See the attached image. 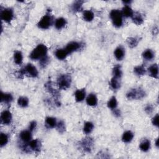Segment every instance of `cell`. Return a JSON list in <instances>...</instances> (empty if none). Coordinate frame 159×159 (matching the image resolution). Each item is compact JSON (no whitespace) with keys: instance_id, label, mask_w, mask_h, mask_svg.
<instances>
[{"instance_id":"1","label":"cell","mask_w":159,"mask_h":159,"mask_svg":"<svg viewBox=\"0 0 159 159\" xmlns=\"http://www.w3.org/2000/svg\"><path fill=\"white\" fill-rule=\"evenodd\" d=\"M47 48L44 44H39L30 54V58L32 60H39L47 55Z\"/></svg>"},{"instance_id":"2","label":"cell","mask_w":159,"mask_h":159,"mask_svg":"<svg viewBox=\"0 0 159 159\" xmlns=\"http://www.w3.org/2000/svg\"><path fill=\"white\" fill-rule=\"evenodd\" d=\"M71 83V78L68 74L61 75L57 79V84L60 89L67 90L68 89Z\"/></svg>"},{"instance_id":"3","label":"cell","mask_w":159,"mask_h":159,"mask_svg":"<svg viewBox=\"0 0 159 159\" xmlns=\"http://www.w3.org/2000/svg\"><path fill=\"white\" fill-rule=\"evenodd\" d=\"M110 18L112 19L114 26L116 27H120L123 23L122 14L118 10H113L110 13Z\"/></svg>"},{"instance_id":"4","label":"cell","mask_w":159,"mask_h":159,"mask_svg":"<svg viewBox=\"0 0 159 159\" xmlns=\"http://www.w3.org/2000/svg\"><path fill=\"white\" fill-rule=\"evenodd\" d=\"M145 96V91L139 88L131 89L126 94V97L129 99H141Z\"/></svg>"},{"instance_id":"5","label":"cell","mask_w":159,"mask_h":159,"mask_svg":"<svg viewBox=\"0 0 159 159\" xmlns=\"http://www.w3.org/2000/svg\"><path fill=\"white\" fill-rule=\"evenodd\" d=\"M25 74L29 75L31 77H37L38 76V71L37 68H35L31 63H28L26 66L19 71V75H23Z\"/></svg>"},{"instance_id":"6","label":"cell","mask_w":159,"mask_h":159,"mask_svg":"<svg viewBox=\"0 0 159 159\" xmlns=\"http://www.w3.org/2000/svg\"><path fill=\"white\" fill-rule=\"evenodd\" d=\"M45 87L46 88V90L49 91V93H50L51 95H52V96L54 97V99H55V104L58 106H60V103L59 102V98H60V94L57 90L54 89L52 83L50 82H47L46 85H45Z\"/></svg>"},{"instance_id":"7","label":"cell","mask_w":159,"mask_h":159,"mask_svg":"<svg viewBox=\"0 0 159 159\" xmlns=\"http://www.w3.org/2000/svg\"><path fill=\"white\" fill-rule=\"evenodd\" d=\"M52 17L50 14H46L40 20L38 26L42 29H47L52 24Z\"/></svg>"},{"instance_id":"8","label":"cell","mask_w":159,"mask_h":159,"mask_svg":"<svg viewBox=\"0 0 159 159\" xmlns=\"http://www.w3.org/2000/svg\"><path fill=\"white\" fill-rule=\"evenodd\" d=\"M14 17V12L11 8H6L1 11V18L3 21L7 23H10Z\"/></svg>"},{"instance_id":"9","label":"cell","mask_w":159,"mask_h":159,"mask_svg":"<svg viewBox=\"0 0 159 159\" xmlns=\"http://www.w3.org/2000/svg\"><path fill=\"white\" fill-rule=\"evenodd\" d=\"M80 146L86 152H90L93 146V141L90 137H86L80 142Z\"/></svg>"},{"instance_id":"10","label":"cell","mask_w":159,"mask_h":159,"mask_svg":"<svg viewBox=\"0 0 159 159\" xmlns=\"http://www.w3.org/2000/svg\"><path fill=\"white\" fill-rule=\"evenodd\" d=\"M1 120L2 123H3L4 124L6 125L10 124L12 121L11 113L8 110L3 111L1 114Z\"/></svg>"},{"instance_id":"11","label":"cell","mask_w":159,"mask_h":159,"mask_svg":"<svg viewBox=\"0 0 159 159\" xmlns=\"http://www.w3.org/2000/svg\"><path fill=\"white\" fill-rule=\"evenodd\" d=\"M29 147L32 150L35 151V152H39L41 149V142L38 139L31 140L29 142Z\"/></svg>"},{"instance_id":"12","label":"cell","mask_w":159,"mask_h":159,"mask_svg":"<svg viewBox=\"0 0 159 159\" xmlns=\"http://www.w3.org/2000/svg\"><path fill=\"white\" fill-rule=\"evenodd\" d=\"M80 44L77 42H71L67 44V47H66V50H67L68 54H71L75 51H77V50L80 48Z\"/></svg>"},{"instance_id":"13","label":"cell","mask_w":159,"mask_h":159,"mask_svg":"<svg viewBox=\"0 0 159 159\" xmlns=\"http://www.w3.org/2000/svg\"><path fill=\"white\" fill-rule=\"evenodd\" d=\"M20 138L21 141H23L24 143H29L32 139V134L31 131H23L20 133Z\"/></svg>"},{"instance_id":"14","label":"cell","mask_w":159,"mask_h":159,"mask_svg":"<svg viewBox=\"0 0 159 159\" xmlns=\"http://www.w3.org/2000/svg\"><path fill=\"white\" fill-rule=\"evenodd\" d=\"M124 55H125V50L122 47L119 46L114 50V56L116 58L117 60H122L124 59Z\"/></svg>"},{"instance_id":"15","label":"cell","mask_w":159,"mask_h":159,"mask_svg":"<svg viewBox=\"0 0 159 159\" xmlns=\"http://www.w3.org/2000/svg\"><path fill=\"white\" fill-rule=\"evenodd\" d=\"M150 77L157 79L158 77V67L157 64H153L148 69Z\"/></svg>"},{"instance_id":"16","label":"cell","mask_w":159,"mask_h":159,"mask_svg":"<svg viewBox=\"0 0 159 159\" xmlns=\"http://www.w3.org/2000/svg\"><path fill=\"white\" fill-rule=\"evenodd\" d=\"M131 18L133 23L137 25H141L144 22V18L142 14L139 12L134 13L133 15Z\"/></svg>"},{"instance_id":"17","label":"cell","mask_w":159,"mask_h":159,"mask_svg":"<svg viewBox=\"0 0 159 159\" xmlns=\"http://www.w3.org/2000/svg\"><path fill=\"white\" fill-rule=\"evenodd\" d=\"M86 103L90 106H95L98 104V99L95 95L94 94H90L86 98Z\"/></svg>"},{"instance_id":"18","label":"cell","mask_w":159,"mask_h":159,"mask_svg":"<svg viewBox=\"0 0 159 159\" xmlns=\"http://www.w3.org/2000/svg\"><path fill=\"white\" fill-rule=\"evenodd\" d=\"M68 52H67V50L66 49H58L57 51L55 52V56L59 60H64L67 56L68 55Z\"/></svg>"},{"instance_id":"19","label":"cell","mask_w":159,"mask_h":159,"mask_svg":"<svg viewBox=\"0 0 159 159\" xmlns=\"http://www.w3.org/2000/svg\"><path fill=\"white\" fill-rule=\"evenodd\" d=\"M75 96L76 102H81L85 99L86 96V92L84 89L83 90H78L75 93Z\"/></svg>"},{"instance_id":"20","label":"cell","mask_w":159,"mask_h":159,"mask_svg":"<svg viewBox=\"0 0 159 159\" xmlns=\"http://www.w3.org/2000/svg\"><path fill=\"white\" fill-rule=\"evenodd\" d=\"M13 99V97L10 93H4L1 92V102L6 104L11 103Z\"/></svg>"},{"instance_id":"21","label":"cell","mask_w":159,"mask_h":159,"mask_svg":"<svg viewBox=\"0 0 159 159\" xmlns=\"http://www.w3.org/2000/svg\"><path fill=\"white\" fill-rule=\"evenodd\" d=\"M67 24V21L63 18H59L56 19L55 22V27L58 30H60L65 27Z\"/></svg>"},{"instance_id":"22","label":"cell","mask_w":159,"mask_h":159,"mask_svg":"<svg viewBox=\"0 0 159 159\" xmlns=\"http://www.w3.org/2000/svg\"><path fill=\"white\" fill-rule=\"evenodd\" d=\"M134 138V134L131 131H127L124 132L122 137V141L125 143L131 142Z\"/></svg>"},{"instance_id":"23","label":"cell","mask_w":159,"mask_h":159,"mask_svg":"<svg viewBox=\"0 0 159 159\" xmlns=\"http://www.w3.org/2000/svg\"><path fill=\"white\" fill-rule=\"evenodd\" d=\"M45 124L48 128H54L57 126L56 119L52 117H47L45 120Z\"/></svg>"},{"instance_id":"24","label":"cell","mask_w":159,"mask_h":159,"mask_svg":"<svg viewBox=\"0 0 159 159\" xmlns=\"http://www.w3.org/2000/svg\"><path fill=\"white\" fill-rule=\"evenodd\" d=\"M121 13L122 14V16H124L126 18H131L133 15L134 12L129 6H125L124 8H122Z\"/></svg>"},{"instance_id":"25","label":"cell","mask_w":159,"mask_h":159,"mask_svg":"<svg viewBox=\"0 0 159 159\" xmlns=\"http://www.w3.org/2000/svg\"><path fill=\"white\" fill-rule=\"evenodd\" d=\"M142 56L144 57V59H145L146 60H151L154 58L155 54L151 49H147L146 50H145V51L143 52Z\"/></svg>"},{"instance_id":"26","label":"cell","mask_w":159,"mask_h":159,"mask_svg":"<svg viewBox=\"0 0 159 159\" xmlns=\"http://www.w3.org/2000/svg\"><path fill=\"white\" fill-rule=\"evenodd\" d=\"M119 78L113 77L111 80L110 86H111V87L113 90H118V89H119L120 88V86H121V82H120V80H119Z\"/></svg>"},{"instance_id":"27","label":"cell","mask_w":159,"mask_h":159,"mask_svg":"<svg viewBox=\"0 0 159 159\" xmlns=\"http://www.w3.org/2000/svg\"><path fill=\"white\" fill-rule=\"evenodd\" d=\"M139 147L141 149V150L143 152H147L150 147V141L147 140V139H145L144 140L141 144H140V146Z\"/></svg>"},{"instance_id":"28","label":"cell","mask_w":159,"mask_h":159,"mask_svg":"<svg viewBox=\"0 0 159 159\" xmlns=\"http://www.w3.org/2000/svg\"><path fill=\"white\" fill-rule=\"evenodd\" d=\"M134 72L135 74H136L137 76H142L145 75L146 70L143 66H137L134 68Z\"/></svg>"},{"instance_id":"29","label":"cell","mask_w":159,"mask_h":159,"mask_svg":"<svg viewBox=\"0 0 159 159\" xmlns=\"http://www.w3.org/2000/svg\"><path fill=\"white\" fill-rule=\"evenodd\" d=\"M23 54L20 51H16L14 54V60L15 63L18 65H21L23 62Z\"/></svg>"},{"instance_id":"30","label":"cell","mask_w":159,"mask_h":159,"mask_svg":"<svg viewBox=\"0 0 159 159\" xmlns=\"http://www.w3.org/2000/svg\"><path fill=\"white\" fill-rule=\"evenodd\" d=\"M94 129V124L91 122H86L84 125L83 131L85 134H90Z\"/></svg>"},{"instance_id":"31","label":"cell","mask_w":159,"mask_h":159,"mask_svg":"<svg viewBox=\"0 0 159 159\" xmlns=\"http://www.w3.org/2000/svg\"><path fill=\"white\" fill-rule=\"evenodd\" d=\"M18 104L21 107H26L29 105V99L27 97L24 96L19 97L18 100Z\"/></svg>"},{"instance_id":"32","label":"cell","mask_w":159,"mask_h":159,"mask_svg":"<svg viewBox=\"0 0 159 159\" xmlns=\"http://www.w3.org/2000/svg\"><path fill=\"white\" fill-rule=\"evenodd\" d=\"M94 16H95V15H94V13L91 11L87 10L83 13V19L85 21H88V22L91 21L93 19Z\"/></svg>"},{"instance_id":"33","label":"cell","mask_w":159,"mask_h":159,"mask_svg":"<svg viewBox=\"0 0 159 159\" xmlns=\"http://www.w3.org/2000/svg\"><path fill=\"white\" fill-rule=\"evenodd\" d=\"M113 74L114 75V77L120 78L122 77V72L121 68V67L118 65V66H116L113 70Z\"/></svg>"},{"instance_id":"34","label":"cell","mask_w":159,"mask_h":159,"mask_svg":"<svg viewBox=\"0 0 159 159\" xmlns=\"http://www.w3.org/2000/svg\"><path fill=\"white\" fill-rule=\"evenodd\" d=\"M83 3V1H75L73 5H72L71 9L74 12H79L81 11L82 10V4Z\"/></svg>"},{"instance_id":"35","label":"cell","mask_w":159,"mask_h":159,"mask_svg":"<svg viewBox=\"0 0 159 159\" xmlns=\"http://www.w3.org/2000/svg\"><path fill=\"white\" fill-rule=\"evenodd\" d=\"M118 106V102H117V99L116 98V97L113 96L112 97L110 100L109 102H107V106L111 110H115L116 108Z\"/></svg>"},{"instance_id":"36","label":"cell","mask_w":159,"mask_h":159,"mask_svg":"<svg viewBox=\"0 0 159 159\" xmlns=\"http://www.w3.org/2000/svg\"><path fill=\"white\" fill-rule=\"evenodd\" d=\"M139 40L134 38H129L127 39V43L129 47L134 48L138 44Z\"/></svg>"},{"instance_id":"37","label":"cell","mask_w":159,"mask_h":159,"mask_svg":"<svg viewBox=\"0 0 159 159\" xmlns=\"http://www.w3.org/2000/svg\"><path fill=\"white\" fill-rule=\"evenodd\" d=\"M8 136L7 134H4V133H1V135H0V146L1 147H3L5 145H6L7 143L8 142Z\"/></svg>"},{"instance_id":"38","label":"cell","mask_w":159,"mask_h":159,"mask_svg":"<svg viewBox=\"0 0 159 159\" xmlns=\"http://www.w3.org/2000/svg\"><path fill=\"white\" fill-rule=\"evenodd\" d=\"M56 127H57V130L58 131V132L60 134L63 133L65 131H66V126H65V123L62 121H60L58 122V123L57 124Z\"/></svg>"},{"instance_id":"39","label":"cell","mask_w":159,"mask_h":159,"mask_svg":"<svg viewBox=\"0 0 159 159\" xmlns=\"http://www.w3.org/2000/svg\"><path fill=\"white\" fill-rule=\"evenodd\" d=\"M49 57H47V55H46L45 57L42 58L41 59H40V66L42 67H45L49 63Z\"/></svg>"},{"instance_id":"40","label":"cell","mask_w":159,"mask_h":159,"mask_svg":"<svg viewBox=\"0 0 159 159\" xmlns=\"http://www.w3.org/2000/svg\"><path fill=\"white\" fill-rule=\"evenodd\" d=\"M145 111L148 114H150L152 113L153 111H154V107H153V106L152 105H148L145 108Z\"/></svg>"},{"instance_id":"41","label":"cell","mask_w":159,"mask_h":159,"mask_svg":"<svg viewBox=\"0 0 159 159\" xmlns=\"http://www.w3.org/2000/svg\"><path fill=\"white\" fill-rule=\"evenodd\" d=\"M152 124L156 127H158V114H157L152 119Z\"/></svg>"},{"instance_id":"42","label":"cell","mask_w":159,"mask_h":159,"mask_svg":"<svg viewBox=\"0 0 159 159\" xmlns=\"http://www.w3.org/2000/svg\"><path fill=\"white\" fill-rule=\"evenodd\" d=\"M36 126H37V122H36L35 121L31 122L30 124H29V130L32 132L35 129Z\"/></svg>"},{"instance_id":"43","label":"cell","mask_w":159,"mask_h":159,"mask_svg":"<svg viewBox=\"0 0 159 159\" xmlns=\"http://www.w3.org/2000/svg\"><path fill=\"white\" fill-rule=\"evenodd\" d=\"M114 115L116 116H120V115H121V113H120V111L118 110H114Z\"/></svg>"},{"instance_id":"44","label":"cell","mask_w":159,"mask_h":159,"mask_svg":"<svg viewBox=\"0 0 159 159\" xmlns=\"http://www.w3.org/2000/svg\"><path fill=\"white\" fill-rule=\"evenodd\" d=\"M122 3H124L126 4V6H128L129 5V4H131L132 3V1H123Z\"/></svg>"},{"instance_id":"45","label":"cell","mask_w":159,"mask_h":159,"mask_svg":"<svg viewBox=\"0 0 159 159\" xmlns=\"http://www.w3.org/2000/svg\"><path fill=\"white\" fill-rule=\"evenodd\" d=\"M155 146H156V147H157V148L158 147V138H157V140H156V142H155Z\"/></svg>"}]
</instances>
